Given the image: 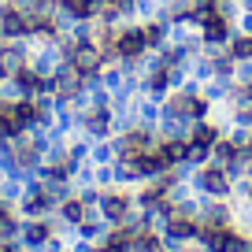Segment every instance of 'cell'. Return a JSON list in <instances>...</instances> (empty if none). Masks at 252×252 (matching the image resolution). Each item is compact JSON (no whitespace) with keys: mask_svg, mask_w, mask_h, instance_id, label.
<instances>
[{"mask_svg":"<svg viewBox=\"0 0 252 252\" xmlns=\"http://www.w3.org/2000/svg\"><path fill=\"white\" fill-rule=\"evenodd\" d=\"M149 33H145L141 23H123L119 26V37H115V56L119 60H141L149 52Z\"/></svg>","mask_w":252,"mask_h":252,"instance_id":"3957f363","label":"cell"},{"mask_svg":"<svg viewBox=\"0 0 252 252\" xmlns=\"http://www.w3.org/2000/svg\"><path fill=\"white\" fill-rule=\"evenodd\" d=\"M234 82L237 86H249L252 82V56L249 60H234Z\"/></svg>","mask_w":252,"mask_h":252,"instance_id":"8992f818","label":"cell"},{"mask_svg":"<svg viewBox=\"0 0 252 252\" xmlns=\"http://www.w3.org/2000/svg\"><path fill=\"white\" fill-rule=\"evenodd\" d=\"M186 252H208V249H200V245H189V249Z\"/></svg>","mask_w":252,"mask_h":252,"instance_id":"ba28073f","label":"cell"},{"mask_svg":"<svg viewBox=\"0 0 252 252\" xmlns=\"http://www.w3.org/2000/svg\"><path fill=\"white\" fill-rule=\"evenodd\" d=\"M96 208H100V215H104V222H108V226H119V222H126V215L137 208L134 189H126V186H108V189H100Z\"/></svg>","mask_w":252,"mask_h":252,"instance_id":"6da1fadb","label":"cell"},{"mask_svg":"<svg viewBox=\"0 0 252 252\" xmlns=\"http://www.w3.org/2000/svg\"><path fill=\"white\" fill-rule=\"evenodd\" d=\"M230 200H234V219H230L234 234H241V237L252 241V200L249 197H230Z\"/></svg>","mask_w":252,"mask_h":252,"instance_id":"277c9868","label":"cell"},{"mask_svg":"<svg viewBox=\"0 0 252 252\" xmlns=\"http://www.w3.org/2000/svg\"><path fill=\"white\" fill-rule=\"evenodd\" d=\"M189 182H193V189H197L200 197H234V178H230V171L219 167V163L197 167V171L189 174Z\"/></svg>","mask_w":252,"mask_h":252,"instance_id":"7a4b0ae2","label":"cell"},{"mask_svg":"<svg viewBox=\"0 0 252 252\" xmlns=\"http://www.w3.org/2000/svg\"><path fill=\"white\" fill-rule=\"evenodd\" d=\"M0 252H19V249H15L11 241H4V237H0Z\"/></svg>","mask_w":252,"mask_h":252,"instance_id":"52a82bcc","label":"cell"},{"mask_svg":"<svg viewBox=\"0 0 252 252\" xmlns=\"http://www.w3.org/2000/svg\"><path fill=\"white\" fill-rule=\"evenodd\" d=\"M19 234H23V241H26V249H41V245L48 241V237H52V222L48 219H30V222H23V230H19Z\"/></svg>","mask_w":252,"mask_h":252,"instance_id":"5b68a950","label":"cell"}]
</instances>
